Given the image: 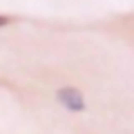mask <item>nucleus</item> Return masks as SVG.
<instances>
[{"instance_id":"obj_1","label":"nucleus","mask_w":134,"mask_h":134,"mask_svg":"<svg viewBox=\"0 0 134 134\" xmlns=\"http://www.w3.org/2000/svg\"><path fill=\"white\" fill-rule=\"evenodd\" d=\"M56 100L65 107L67 112H74V114H81V112L87 110V103H85L83 92L76 90V87H72V85L58 87L56 90Z\"/></svg>"},{"instance_id":"obj_2","label":"nucleus","mask_w":134,"mask_h":134,"mask_svg":"<svg viewBox=\"0 0 134 134\" xmlns=\"http://www.w3.org/2000/svg\"><path fill=\"white\" fill-rule=\"evenodd\" d=\"M9 23H11V18H9V16L0 14V29H2V27H7V25H9Z\"/></svg>"}]
</instances>
